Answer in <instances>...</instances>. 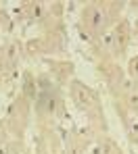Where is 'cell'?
<instances>
[{
  "instance_id": "cell-5",
  "label": "cell",
  "mask_w": 138,
  "mask_h": 154,
  "mask_svg": "<svg viewBox=\"0 0 138 154\" xmlns=\"http://www.w3.org/2000/svg\"><path fill=\"white\" fill-rule=\"evenodd\" d=\"M0 137H2V133H0Z\"/></svg>"
},
{
  "instance_id": "cell-1",
  "label": "cell",
  "mask_w": 138,
  "mask_h": 154,
  "mask_svg": "<svg viewBox=\"0 0 138 154\" xmlns=\"http://www.w3.org/2000/svg\"><path fill=\"white\" fill-rule=\"evenodd\" d=\"M73 96H75V100H78L80 106H88V104H90V96H88L86 88H82L80 83H75V85H73Z\"/></svg>"
},
{
  "instance_id": "cell-4",
  "label": "cell",
  "mask_w": 138,
  "mask_h": 154,
  "mask_svg": "<svg viewBox=\"0 0 138 154\" xmlns=\"http://www.w3.org/2000/svg\"><path fill=\"white\" fill-rule=\"evenodd\" d=\"M132 71L138 73V60H132Z\"/></svg>"
},
{
  "instance_id": "cell-2",
  "label": "cell",
  "mask_w": 138,
  "mask_h": 154,
  "mask_svg": "<svg viewBox=\"0 0 138 154\" xmlns=\"http://www.w3.org/2000/svg\"><path fill=\"white\" fill-rule=\"evenodd\" d=\"M88 17H90V27L92 29H101V27L105 25V17H103L101 11L92 8V11H88Z\"/></svg>"
},
{
  "instance_id": "cell-3",
  "label": "cell",
  "mask_w": 138,
  "mask_h": 154,
  "mask_svg": "<svg viewBox=\"0 0 138 154\" xmlns=\"http://www.w3.org/2000/svg\"><path fill=\"white\" fill-rule=\"evenodd\" d=\"M130 106L138 110V94H132V96H130Z\"/></svg>"
}]
</instances>
